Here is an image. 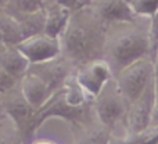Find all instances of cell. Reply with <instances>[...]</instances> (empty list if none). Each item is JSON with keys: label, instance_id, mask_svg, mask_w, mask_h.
Instances as JSON below:
<instances>
[{"label": "cell", "instance_id": "cell-24", "mask_svg": "<svg viewBox=\"0 0 158 144\" xmlns=\"http://www.w3.org/2000/svg\"><path fill=\"white\" fill-rule=\"evenodd\" d=\"M2 42L3 43H6V39H4V36H3V33L0 32V43H2Z\"/></svg>", "mask_w": 158, "mask_h": 144}, {"label": "cell", "instance_id": "cell-12", "mask_svg": "<svg viewBox=\"0 0 158 144\" xmlns=\"http://www.w3.org/2000/svg\"><path fill=\"white\" fill-rule=\"evenodd\" d=\"M19 89L24 94L25 100L29 103L35 111L44 105L53 96V89L36 73L28 71L19 80Z\"/></svg>", "mask_w": 158, "mask_h": 144}, {"label": "cell", "instance_id": "cell-20", "mask_svg": "<svg viewBox=\"0 0 158 144\" xmlns=\"http://www.w3.org/2000/svg\"><path fill=\"white\" fill-rule=\"evenodd\" d=\"M150 125H158V103L154 104L153 112H151V122Z\"/></svg>", "mask_w": 158, "mask_h": 144}, {"label": "cell", "instance_id": "cell-2", "mask_svg": "<svg viewBox=\"0 0 158 144\" xmlns=\"http://www.w3.org/2000/svg\"><path fill=\"white\" fill-rule=\"evenodd\" d=\"M150 25L151 18L144 17L107 25L103 58L114 75L140 58L151 57Z\"/></svg>", "mask_w": 158, "mask_h": 144}, {"label": "cell", "instance_id": "cell-19", "mask_svg": "<svg viewBox=\"0 0 158 144\" xmlns=\"http://www.w3.org/2000/svg\"><path fill=\"white\" fill-rule=\"evenodd\" d=\"M153 90H154V98H156V103H158V68H156V72H154Z\"/></svg>", "mask_w": 158, "mask_h": 144}, {"label": "cell", "instance_id": "cell-1", "mask_svg": "<svg viewBox=\"0 0 158 144\" xmlns=\"http://www.w3.org/2000/svg\"><path fill=\"white\" fill-rule=\"evenodd\" d=\"M107 25L93 13L89 6L72 11L69 22L61 35V56L81 67L103 57Z\"/></svg>", "mask_w": 158, "mask_h": 144}, {"label": "cell", "instance_id": "cell-21", "mask_svg": "<svg viewBox=\"0 0 158 144\" xmlns=\"http://www.w3.org/2000/svg\"><path fill=\"white\" fill-rule=\"evenodd\" d=\"M29 144H54V143L47 142V140H36V142H32V143H29Z\"/></svg>", "mask_w": 158, "mask_h": 144}, {"label": "cell", "instance_id": "cell-7", "mask_svg": "<svg viewBox=\"0 0 158 144\" xmlns=\"http://www.w3.org/2000/svg\"><path fill=\"white\" fill-rule=\"evenodd\" d=\"M112 78H114V72L110 64L103 57L89 61L78 67L75 71V79L79 86L92 100H94L100 94L101 90L107 86V83Z\"/></svg>", "mask_w": 158, "mask_h": 144}, {"label": "cell", "instance_id": "cell-8", "mask_svg": "<svg viewBox=\"0 0 158 144\" xmlns=\"http://www.w3.org/2000/svg\"><path fill=\"white\" fill-rule=\"evenodd\" d=\"M15 46L29 61V64L44 63L61 56V40L44 32L28 36Z\"/></svg>", "mask_w": 158, "mask_h": 144}, {"label": "cell", "instance_id": "cell-23", "mask_svg": "<svg viewBox=\"0 0 158 144\" xmlns=\"http://www.w3.org/2000/svg\"><path fill=\"white\" fill-rule=\"evenodd\" d=\"M6 115V112H4V108H3V105L0 104V118H3Z\"/></svg>", "mask_w": 158, "mask_h": 144}, {"label": "cell", "instance_id": "cell-22", "mask_svg": "<svg viewBox=\"0 0 158 144\" xmlns=\"http://www.w3.org/2000/svg\"><path fill=\"white\" fill-rule=\"evenodd\" d=\"M154 64H156V68H158V44L156 49V54H154Z\"/></svg>", "mask_w": 158, "mask_h": 144}, {"label": "cell", "instance_id": "cell-6", "mask_svg": "<svg viewBox=\"0 0 158 144\" xmlns=\"http://www.w3.org/2000/svg\"><path fill=\"white\" fill-rule=\"evenodd\" d=\"M49 118H63V119L74 123H83L89 118V104L82 107L72 105L67 100L64 90L61 87L57 92L53 93V96L42 108H39L35 112L36 129H39V126Z\"/></svg>", "mask_w": 158, "mask_h": 144}, {"label": "cell", "instance_id": "cell-18", "mask_svg": "<svg viewBox=\"0 0 158 144\" xmlns=\"http://www.w3.org/2000/svg\"><path fill=\"white\" fill-rule=\"evenodd\" d=\"M18 84H19L18 79H15L14 76H11L7 71H4V69L0 67V93H2V94H4V93L15 89Z\"/></svg>", "mask_w": 158, "mask_h": 144}, {"label": "cell", "instance_id": "cell-11", "mask_svg": "<svg viewBox=\"0 0 158 144\" xmlns=\"http://www.w3.org/2000/svg\"><path fill=\"white\" fill-rule=\"evenodd\" d=\"M87 6L106 25L139 18L126 0H89Z\"/></svg>", "mask_w": 158, "mask_h": 144}, {"label": "cell", "instance_id": "cell-4", "mask_svg": "<svg viewBox=\"0 0 158 144\" xmlns=\"http://www.w3.org/2000/svg\"><path fill=\"white\" fill-rule=\"evenodd\" d=\"M2 105L4 108L6 115L15 123L24 144H28L33 133L38 130L35 121L36 111L25 100L24 94L19 89V84L15 89L10 90L2 96Z\"/></svg>", "mask_w": 158, "mask_h": 144}, {"label": "cell", "instance_id": "cell-25", "mask_svg": "<svg viewBox=\"0 0 158 144\" xmlns=\"http://www.w3.org/2000/svg\"><path fill=\"white\" fill-rule=\"evenodd\" d=\"M6 2H7V0H0V8H3V7H4Z\"/></svg>", "mask_w": 158, "mask_h": 144}, {"label": "cell", "instance_id": "cell-13", "mask_svg": "<svg viewBox=\"0 0 158 144\" xmlns=\"http://www.w3.org/2000/svg\"><path fill=\"white\" fill-rule=\"evenodd\" d=\"M72 10L67 7L65 4L57 2V0H50L44 8V29L43 32L53 38H61L64 33L67 25L71 18Z\"/></svg>", "mask_w": 158, "mask_h": 144}, {"label": "cell", "instance_id": "cell-16", "mask_svg": "<svg viewBox=\"0 0 158 144\" xmlns=\"http://www.w3.org/2000/svg\"><path fill=\"white\" fill-rule=\"evenodd\" d=\"M110 129L100 125V128L90 129L82 136L78 144H110Z\"/></svg>", "mask_w": 158, "mask_h": 144}, {"label": "cell", "instance_id": "cell-3", "mask_svg": "<svg viewBox=\"0 0 158 144\" xmlns=\"http://www.w3.org/2000/svg\"><path fill=\"white\" fill-rule=\"evenodd\" d=\"M156 72V64L151 57H144L129 64L114 75V80L121 94L131 105L151 84Z\"/></svg>", "mask_w": 158, "mask_h": 144}, {"label": "cell", "instance_id": "cell-5", "mask_svg": "<svg viewBox=\"0 0 158 144\" xmlns=\"http://www.w3.org/2000/svg\"><path fill=\"white\" fill-rule=\"evenodd\" d=\"M128 105L129 103L118 90L114 78L93 100L96 117L100 125L106 126L107 129H112L123 117H126L129 109Z\"/></svg>", "mask_w": 158, "mask_h": 144}, {"label": "cell", "instance_id": "cell-9", "mask_svg": "<svg viewBox=\"0 0 158 144\" xmlns=\"http://www.w3.org/2000/svg\"><path fill=\"white\" fill-rule=\"evenodd\" d=\"M28 71L39 75L50 87L53 92H57L58 89L65 84L68 78L74 75L77 71V67L68 61L64 56H58L57 58L44 61L39 64H31Z\"/></svg>", "mask_w": 158, "mask_h": 144}, {"label": "cell", "instance_id": "cell-15", "mask_svg": "<svg viewBox=\"0 0 158 144\" xmlns=\"http://www.w3.org/2000/svg\"><path fill=\"white\" fill-rule=\"evenodd\" d=\"M0 144H24L15 123L7 115L0 118Z\"/></svg>", "mask_w": 158, "mask_h": 144}, {"label": "cell", "instance_id": "cell-14", "mask_svg": "<svg viewBox=\"0 0 158 144\" xmlns=\"http://www.w3.org/2000/svg\"><path fill=\"white\" fill-rule=\"evenodd\" d=\"M49 2L50 0H7L3 8L19 21L27 17L43 13Z\"/></svg>", "mask_w": 158, "mask_h": 144}, {"label": "cell", "instance_id": "cell-10", "mask_svg": "<svg viewBox=\"0 0 158 144\" xmlns=\"http://www.w3.org/2000/svg\"><path fill=\"white\" fill-rule=\"evenodd\" d=\"M154 104H156V98H154L153 82H151V84L144 90V93L129 105L128 114H126L129 134L136 136L150 126Z\"/></svg>", "mask_w": 158, "mask_h": 144}, {"label": "cell", "instance_id": "cell-26", "mask_svg": "<svg viewBox=\"0 0 158 144\" xmlns=\"http://www.w3.org/2000/svg\"><path fill=\"white\" fill-rule=\"evenodd\" d=\"M2 96H3V94H2V93H0V104H2Z\"/></svg>", "mask_w": 158, "mask_h": 144}, {"label": "cell", "instance_id": "cell-27", "mask_svg": "<svg viewBox=\"0 0 158 144\" xmlns=\"http://www.w3.org/2000/svg\"><path fill=\"white\" fill-rule=\"evenodd\" d=\"M156 144H158V143H156Z\"/></svg>", "mask_w": 158, "mask_h": 144}, {"label": "cell", "instance_id": "cell-17", "mask_svg": "<svg viewBox=\"0 0 158 144\" xmlns=\"http://www.w3.org/2000/svg\"><path fill=\"white\" fill-rule=\"evenodd\" d=\"M131 6L137 17L151 18L158 13V0H132Z\"/></svg>", "mask_w": 158, "mask_h": 144}]
</instances>
